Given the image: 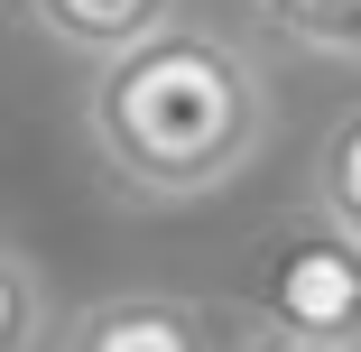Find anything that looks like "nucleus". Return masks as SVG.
I'll list each match as a JSON object with an SVG mask.
<instances>
[{"label": "nucleus", "mask_w": 361, "mask_h": 352, "mask_svg": "<svg viewBox=\"0 0 361 352\" xmlns=\"http://www.w3.org/2000/svg\"><path fill=\"white\" fill-rule=\"evenodd\" d=\"M269 130H278V93L250 65V47L185 10L130 37L121 56H102L84 84V139L130 204L223 195L232 176H250Z\"/></svg>", "instance_id": "1"}, {"label": "nucleus", "mask_w": 361, "mask_h": 352, "mask_svg": "<svg viewBox=\"0 0 361 352\" xmlns=\"http://www.w3.org/2000/svg\"><path fill=\"white\" fill-rule=\"evenodd\" d=\"M241 315H250V324H278V334H315V343L361 352V241H343V232L315 223V214L278 223V232L250 250Z\"/></svg>", "instance_id": "2"}, {"label": "nucleus", "mask_w": 361, "mask_h": 352, "mask_svg": "<svg viewBox=\"0 0 361 352\" xmlns=\"http://www.w3.org/2000/svg\"><path fill=\"white\" fill-rule=\"evenodd\" d=\"M47 352H223V334L176 288H102L93 306L65 315Z\"/></svg>", "instance_id": "3"}, {"label": "nucleus", "mask_w": 361, "mask_h": 352, "mask_svg": "<svg viewBox=\"0 0 361 352\" xmlns=\"http://www.w3.org/2000/svg\"><path fill=\"white\" fill-rule=\"evenodd\" d=\"M167 19H176V0H28V28L56 37L65 56H84V65L121 56L130 37H149Z\"/></svg>", "instance_id": "4"}, {"label": "nucleus", "mask_w": 361, "mask_h": 352, "mask_svg": "<svg viewBox=\"0 0 361 352\" xmlns=\"http://www.w3.org/2000/svg\"><path fill=\"white\" fill-rule=\"evenodd\" d=\"M306 214L334 223L343 241H361V102H343L315 139V167H306Z\"/></svg>", "instance_id": "5"}, {"label": "nucleus", "mask_w": 361, "mask_h": 352, "mask_svg": "<svg viewBox=\"0 0 361 352\" xmlns=\"http://www.w3.org/2000/svg\"><path fill=\"white\" fill-rule=\"evenodd\" d=\"M250 19L278 47H297V56L361 65V0H250Z\"/></svg>", "instance_id": "6"}, {"label": "nucleus", "mask_w": 361, "mask_h": 352, "mask_svg": "<svg viewBox=\"0 0 361 352\" xmlns=\"http://www.w3.org/2000/svg\"><path fill=\"white\" fill-rule=\"evenodd\" d=\"M0 352H47V269L0 241Z\"/></svg>", "instance_id": "7"}, {"label": "nucleus", "mask_w": 361, "mask_h": 352, "mask_svg": "<svg viewBox=\"0 0 361 352\" xmlns=\"http://www.w3.org/2000/svg\"><path fill=\"white\" fill-rule=\"evenodd\" d=\"M223 352H343V343H315V334H278V324H241Z\"/></svg>", "instance_id": "8"}]
</instances>
